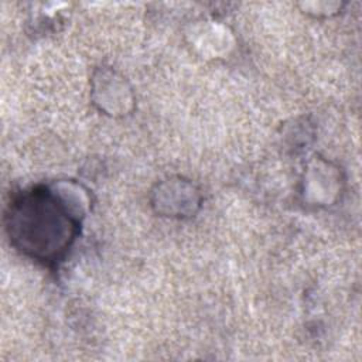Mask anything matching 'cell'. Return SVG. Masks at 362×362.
<instances>
[{
    "label": "cell",
    "mask_w": 362,
    "mask_h": 362,
    "mask_svg": "<svg viewBox=\"0 0 362 362\" xmlns=\"http://www.w3.org/2000/svg\"><path fill=\"white\" fill-rule=\"evenodd\" d=\"M7 219L11 240L23 252L41 260L62 253L74 239L76 228L64 199L47 189L23 194L10 205Z\"/></svg>",
    "instance_id": "6da1fadb"
}]
</instances>
